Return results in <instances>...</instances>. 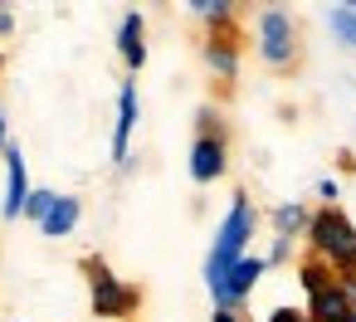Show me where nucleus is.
Wrapping results in <instances>:
<instances>
[{
	"instance_id": "obj_1",
	"label": "nucleus",
	"mask_w": 356,
	"mask_h": 322,
	"mask_svg": "<svg viewBox=\"0 0 356 322\" xmlns=\"http://www.w3.org/2000/svg\"><path fill=\"white\" fill-rule=\"evenodd\" d=\"M307 244H312V259H322L337 283H351L356 278V225L337 210V205H322L317 215H307Z\"/></svg>"
},
{
	"instance_id": "obj_2",
	"label": "nucleus",
	"mask_w": 356,
	"mask_h": 322,
	"mask_svg": "<svg viewBox=\"0 0 356 322\" xmlns=\"http://www.w3.org/2000/svg\"><path fill=\"white\" fill-rule=\"evenodd\" d=\"M254 200L239 191L234 200H229V215L220 220V230H215V244H210V254H205V283L210 288H220V278L249 254V239H254Z\"/></svg>"
},
{
	"instance_id": "obj_3",
	"label": "nucleus",
	"mask_w": 356,
	"mask_h": 322,
	"mask_svg": "<svg viewBox=\"0 0 356 322\" xmlns=\"http://www.w3.org/2000/svg\"><path fill=\"white\" fill-rule=\"evenodd\" d=\"M88 288H93V312L98 317H127L142 303V293L132 283H122L103 259H88Z\"/></svg>"
},
{
	"instance_id": "obj_4",
	"label": "nucleus",
	"mask_w": 356,
	"mask_h": 322,
	"mask_svg": "<svg viewBox=\"0 0 356 322\" xmlns=\"http://www.w3.org/2000/svg\"><path fill=\"white\" fill-rule=\"evenodd\" d=\"M259 54L268 69H293L298 59V25L288 10H264L259 15Z\"/></svg>"
},
{
	"instance_id": "obj_5",
	"label": "nucleus",
	"mask_w": 356,
	"mask_h": 322,
	"mask_svg": "<svg viewBox=\"0 0 356 322\" xmlns=\"http://www.w3.org/2000/svg\"><path fill=\"white\" fill-rule=\"evenodd\" d=\"M268 273V264L259 259V254H244L225 278H220V288H210V298H215V307H229V312H239L244 307V298L259 288V278Z\"/></svg>"
},
{
	"instance_id": "obj_6",
	"label": "nucleus",
	"mask_w": 356,
	"mask_h": 322,
	"mask_svg": "<svg viewBox=\"0 0 356 322\" xmlns=\"http://www.w3.org/2000/svg\"><path fill=\"white\" fill-rule=\"evenodd\" d=\"M225 166H229V147H225V137L200 127L195 142H191V181H195V186H215V181L225 176Z\"/></svg>"
},
{
	"instance_id": "obj_7",
	"label": "nucleus",
	"mask_w": 356,
	"mask_h": 322,
	"mask_svg": "<svg viewBox=\"0 0 356 322\" xmlns=\"http://www.w3.org/2000/svg\"><path fill=\"white\" fill-rule=\"evenodd\" d=\"M30 171H25V156H20V147L10 142L6 147V195H0V215L6 220H20L25 215V200H30Z\"/></svg>"
},
{
	"instance_id": "obj_8",
	"label": "nucleus",
	"mask_w": 356,
	"mask_h": 322,
	"mask_svg": "<svg viewBox=\"0 0 356 322\" xmlns=\"http://www.w3.org/2000/svg\"><path fill=\"white\" fill-rule=\"evenodd\" d=\"M132 127H137V83L127 79V83H122V93H118V122H113V161H118V166L127 161Z\"/></svg>"
},
{
	"instance_id": "obj_9",
	"label": "nucleus",
	"mask_w": 356,
	"mask_h": 322,
	"mask_svg": "<svg viewBox=\"0 0 356 322\" xmlns=\"http://www.w3.org/2000/svg\"><path fill=\"white\" fill-rule=\"evenodd\" d=\"M351 317V303H346V283H327L317 293H307V322H346Z\"/></svg>"
},
{
	"instance_id": "obj_10",
	"label": "nucleus",
	"mask_w": 356,
	"mask_h": 322,
	"mask_svg": "<svg viewBox=\"0 0 356 322\" xmlns=\"http://www.w3.org/2000/svg\"><path fill=\"white\" fill-rule=\"evenodd\" d=\"M118 54H122V64H127L132 74L147 64V20H142L137 10H127L122 25H118Z\"/></svg>"
},
{
	"instance_id": "obj_11",
	"label": "nucleus",
	"mask_w": 356,
	"mask_h": 322,
	"mask_svg": "<svg viewBox=\"0 0 356 322\" xmlns=\"http://www.w3.org/2000/svg\"><path fill=\"white\" fill-rule=\"evenodd\" d=\"M205 64H210L220 79H239V40L225 35V30H215V35L205 40Z\"/></svg>"
},
{
	"instance_id": "obj_12",
	"label": "nucleus",
	"mask_w": 356,
	"mask_h": 322,
	"mask_svg": "<svg viewBox=\"0 0 356 322\" xmlns=\"http://www.w3.org/2000/svg\"><path fill=\"white\" fill-rule=\"evenodd\" d=\"M79 215H83L79 195H59V200H54V210H49V215L40 220V234H49V239H64V234H74Z\"/></svg>"
},
{
	"instance_id": "obj_13",
	"label": "nucleus",
	"mask_w": 356,
	"mask_h": 322,
	"mask_svg": "<svg viewBox=\"0 0 356 322\" xmlns=\"http://www.w3.org/2000/svg\"><path fill=\"white\" fill-rule=\"evenodd\" d=\"M307 230V210L298 205V200H283L278 210H273V239H293V234H302Z\"/></svg>"
},
{
	"instance_id": "obj_14",
	"label": "nucleus",
	"mask_w": 356,
	"mask_h": 322,
	"mask_svg": "<svg viewBox=\"0 0 356 322\" xmlns=\"http://www.w3.org/2000/svg\"><path fill=\"white\" fill-rule=\"evenodd\" d=\"M332 278H337V273H332L322 259H302V264H298V283H302V293H317V288H327Z\"/></svg>"
},
{
	"instance_id": "obj_15",
	"label": "nucleus",
	"mask_w": 356,
	"mask_h": 322,
	"mask_svg": "<svg viewBox=\"0 0 356 322\" xmlns=\"http://www.w3.org/2000/svg\"><path fill=\"white\" fill-rule=\"evenodd\" d=\"M327 25H332V35H337L341 45L356 49V6H337V10H327Z\"/></svg>"
},
{
	"instance_id": "obj_16",
	"label": "nucleus",
	"mask_w": 356,
	"mask_h": 322,
	"mask_svg": "<svg viewBox=\"0 0 356 322\" xmlns=\"http://www.w3.org/2000/svg\"><path fill=\"white\" fill-rule=\"evenodd\" d=\"M54 200H59V191H44V186H40V191H30V200H25V220H35V225H40V220L54 210Z\"/></svg>"
},
{
	"instance_id": "obj_17",
	"label": "nucleus",
	"mask_w": 356,
	"mask_h": 322,
	"mask_svg": "<svg viewBox=\"0 0 356 322\" xmlns=\"http://www.w3.org/2000/svg\"><path fill=\"white\" fill-rule=\"evenodd\" d=\"M191 10H195V15H205V20H215V25L234 15V10L225 6V0H191Z\"/></svg>"
},
{
	"instance_id": "obj_18",
	"label": "nucleus",
	"mask_w": 356,
	"mask_h": 322,
	"mask_svg": "<svg viewBox=\"0 0 356 322\" xmlns=\"http://www.w3.org/2000/svg\"><path fill=\"white\" fill-rule=\"evenodd\" d=\"M264 322H307V312H298V307H273Z\"/></svg>"
},
{
	"instance_id": "obj_19",
	"label": "nucleus",
	"mask_w": 356,
	"mask_h": 322,
	"mask_svg": "<svg viewBox=\"0 0 356 322\" xmlns=\"http://www.w3.org/2000/svg\"><path fill=\"white\" fill-rule=\"evenodd\" d=\"M337 195H341L337 181H317V200H322V205H337Z\"/></svg>"
},
{
	"instance_id": "obj_20",
	"label": "nucleus",
	"mask_w": 356,
	"mask_h": 322,
	"mask_svg": "<svg viewBox=\"0 0 356 322\" xmlns=\"http://www.w3.org/2000/svg\"><path fill=\"white\" fill-rule=\"evenodd\" d=\"M288 254H293V239H273V249H268V259H264V264H283Z\"/></svg>"
},
{
	"instance_id": "obj_21",
	"label": "nucleus",
	"mask_w": 356,
	"mask_h": 322,
	"mask_svg": "<svg viewBox=\"0 0 356 322\" xmlns=\"http://www.w3.org/2000/svg\"><path fill=\"white\" fill-rule=\"evenodd\" d=\"M210 322H244V317H239V312H229V307H215V317H210Z\"/></svg>"
},
{
	"instance_id": "obj_22",
	"label": "nucleus",
	"mask_w": 356,
	"mask_h": 322,
	"mask_svg": "<svg viewBox=\"0 0 356 322\" xmlns=\"http://www.w3.org/2000/svg\"><path fill=\"white\" fill-rule=\"evenodd\" d=\"M10 30H15V15H10V10H0V40H6Z\"/></svg>"
},
{
	"instance_id": "obj_23",
	"label": "nucleus",
	"mask_w": 356,
	"mask_h": 322,
	"mask_svg": "<svg viewBox=\"0 0 356 322\" xmlns=\"http://www.w3.org/2000/svg\"><path fill=\"white\" fill-rule=\"evenodd\" d=\"M10 147V127H6V108H0V152Z\"/></svg>"
},
{
	"instance_id": "obj_24",
	"label": "nucleus",
	"mask_w": 356,
	"mask_h": 322,
	"mask_svg": "<svg viewBox=\"0 0 356 322\" xmlns=\"http://www.w3.org/2000/svg\"><path fill=\"white\" fill-rule=\"evenodd\" d=\"M0 69H6V59H0Z\"/></svg>"
}]
</instances>
